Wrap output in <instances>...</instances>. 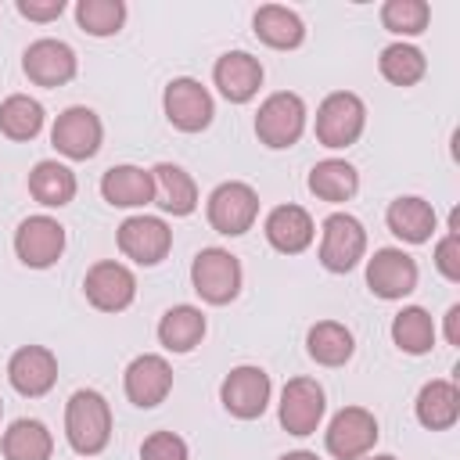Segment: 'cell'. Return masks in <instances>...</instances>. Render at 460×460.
I'll list each match as a JSON object with an SVG mask.
<instances>
[{"label":"cell","mask_w":460,"mask_h":460,"mask_svg":"<svg viewBox=\"0 0 460 460\" xmlns=\"http://www.w3.org/2000/svg\"><path fill=\"white\" fill-rule=\"evenodd\" d=\"M54 438L43 420L22 417L4 431V456L7 460H50Z\"/></svg>","instance_id":"25"},{"label":"cell","mask_w":460,"mask_h":460,"mask_svg":"<svg viewBox=\"0 0 460 460\" xmlns=\"http://www.w3.org/2000/svg\"><path fill=\"white\" fill-rule=\"evenodd\" d=\"M460 417V392L453 381H428L417 395V420L431 431L453 428Z\"/></svg>","instance_id":"23"},{"label":"cell","mask_w":460,"mask_h":460,"mask_svg":"<svg viewBox=\"0 0 460 460\" xmlns=\"http://www.w3.org/2000/svg\"><path fill=\"white\" fill-rule=\"evenodd\" d=\"M205 338V316L194 305H172L158 323V341L169 352H190Z\"/></svg>","instance_id":"27"},{"label":"cell","mask_w":460,"mask_h":460,"mask_svg":"<svg viewBox=\"0 0 460 460\" xmlns=\"http://www.w3.org/2000/svg\"><path fill=\"white\" fill-rule=\"evenodd\" d=\"M255 36L277 50H291L302 43L305 29H302V18L280 4H266L255 11Z\"/></svg>","instance_id":"26"},{"label":"cell","mask_w":460,"mask_h":460,"mask_svg":"<svg viewBox=\"0 0 460 460\" xmlns=\"http://www.w3.org/2000/svg\"><path fill=\"white\" fill-rule=\"evenodd\" d=\"M119 248L126 259H133L137 266H155L169 255L172 248V230L165 226V219L158 216H129L119 226Z\"/></svg>","instance_id":"9"},{"label":"cell","mask_w":460,"mask_h":460,"mask_svg":"<svg viewBox=\"0 0 460 460\" xmlns=\"http://www.w3.org/2000/svg\"><path fill=\"white\" fill-rule=\"evenodd\" d=\"M367 122V108L356 93H331L316 111V140L323 147H349L359 140Z\"/></svg>","instance_id":"4"},{"label":"cell","mask_w":460,"mask_h":460,"mask_svg":"<svg viewBox=\"0 0 460 460\" xmlns=\"http://www.w3.org/2000/svg\"><path fill=\"white\" fill-rule=\"evenodd\" d=\"M367 284L377 298H402L417 288V262L402 248H381L367 262Z\"/></svg>","instance_id":"14"},{"label":"cell","mask_w":460,"mask_h":460,"mask_svg":"<svg viewBox=\"0 0 460 460\" xmlns=\"http://www.w3.org/2000/svg\"><path fill=\"white\" fill-rule=\"evenodd\" d=\"M165 119L183 129V133H198L212 122V97L198 79H172L165 86Z\"/></svg>","instance_id":"13"},{"label":"cell","mask_w":460,"mask_h":460,"mask_svg":"<svg viewBox=\"0 0 460 460\" xmlns=\"http://www.w3.org/2000/svg\"><path fill=\"white\" fill-rule=\"evenodd\" d=\"M388 230L410 244H420L435 230V208L424 198H395L388 205Z\"/></svg>","instance_id":"24"},{"label":"cell","mask_w":460,"mask_h":460,"mask_svg":"<svg viewBox=\"0 0 460 460\" xmlns=\"http://www.w3.org/2000/svg\"><path fill=\"white\" fill-rule=\"evenodd\" d=\"M75 22L90 36H111L126 22V4L122 0H79L75 4Z\"/></svg>","instance_id":"34"},{"label":"cell","mask_w":460,"mask_h":460,"mask_svg":"<svg viewBox=\"0 0 460 460\" xmlns=\"http://www.w3.org/2000/svg\"><path fill=\"white\" fill-rule=\"evenodd\" d=\"M446 338H449V345H460V305H453L446 313Z\"/></svg>","instance_id":"39"},{"label":"cell","mask_w":460,"mask_h":460,"mask_svg":"<svg viewBox=\"0 0 460 460\" xmlns=\"http://www.w3.org/2000/svg\"><path fill=\"white\" fill-rule=\"evenodd\" d=\"M305 345H309V356L316 363H323V367H341L352 356V349H356L352 345V331L345 323H334V320L313 323Z\"/></svg>","instance_id":"30"},{"label":"cell","mask_w":460,"mask_h":460,"mask_svg":"<svg viewBox=\"0 0 460 460\" xmlns=\"http://www.w3.org/2000/svg\"><path fill=\"white\" fill-rule=\"evenodd\" d=\"M367 460H395V456H367Z\"/></svg>","instance_id":"41"},{"label":"cell","mask_w":460,"mask_h":460,"mask_svg":"<svg viewBox=\"0 0 460 460\" xmlns=\"http://www.w3.org/2000/svg\"><path fill=\"white\" fill-rule=\"evenodd\" d=\"M367 248V230L356 216L334 212L323 219V237H320V262L331 273H345L363 259Z\"/></svg>","instance_id":"6"},{"label":"cell","mask_w":460,"mask_h":460,"mask_svg":"<svg viewBox=\"0 0 460 460\" xmlns=\"http://www.w3.org/2000/svg\"><path fill=\"white\" fill-rule=\"evenodd\" d=\"M83 291H86L90 305H97L101 313H122L137 295V280L122 262L104 259V262L90 266V273L83 280Z\"/></svg>","instance_id":"11"},{"label":"cell","mask_w":460,"mask_h":460,"mask_svg":"<svg viewBox=\"0 0 460 460\" xmlns=\"http://www.w3.org/2000/svg\"><path fill=\"white\" fill-rule=\"evenodd\" d=\"M377 442V420L363 406H345L334 413L327 428V453L338 460H359Z\"/></svg>","instance_id":"7"},{"label":"cell","mask_w":460,"mask_h":460,"mask_svg":"<svg viewBox=\"0 0 460 460\" xmlns=\"http://www.w3.org/2000/svg\"><path fill=\"white\" fill-rule=\"evenodd\" d=\"M140 460H187V442L172 431H155L144 438Z\"/></svg>","instance_id":"36"},{"label":"cell","mask_w":460,"mask_h":460,"mask_svg":"<svg viewBox=\"0 0 460 460\" xmlns=\"http://www.w3.org/2000/svg\"><path fill=\"white\" fill-rule=\"evenodd\" d=\"M14 252H18V259L25 266L47 270L65 252V226L58 219H50V216H29L14 230Z\"/></svg>","instance_id":"8"},{"label":"cell","mask_w":460,"mask_h":460,"mask_svg":"<svg viewBox=\"0 0 460 460\" xmlns=\"http://www.w3.org/2000/svg\"><path fill=\"white\" fill-rule=\"evenodd\" d=\"M190 284L205 302L226 305L241 291V262H237V255H230L226 248H201L194 255V262H190Z\"/></svg>","instance_id":"2"},{"label":"cell","mask_w":460,"mask_h":460,"mask_svg":"<svg viewBox=\"0 0 460 460\" xmlns=\"http://www.w3.org/2000/svg\"><path fill=\"white\" fill-rule=\"evenodd\" d=\"M0 413H4V399H0Z\"/></svg>","instance_id":"42"},{"label":"cell","mask_w":460,"mask_h":460,"mask_svg":"<svg viewBox=\"0 0 460 460\" xmlns=\"http://www.w3.org/2000/svg\"><path fill=\"white\" fill-rule=\"evenodd\" d=\"M29 190L40 205L47 208H61L75 198V176L68 165L61 162H40L32 172H29Z\"/></svg>","instance_id":"28"},{"label":"cell","mask_w":460,"mask_h":460,"mask_svg":"<svg viewBox=\"0 0 460 460\" xmlns=\"http://www.w3.org/2000/svg\"><path fill=\"white\" fill-rule=\"evenodd\" d=\"M428 18H431V11H428L424 0H388V4L381 7L385 29H392V32H399V36H417V32H424V29H428Z\"/></svg>","instance_id":"35"},{"label":"cell","mask_w":460,"mask_h":460,"mask_svg":"<svg viewBox=\"0 0 460 460\" xmlns=\"http://www.w3.org/2000/svg\"><path fill=\"white\" fill-rule=\"evenodd\" d=\"M219 399L241 420L262 417V410L270 402V374L259 370V367H237V370L226 374V381L219 388Z\"/></svg>","instance_id":"12"},{"label":"cell","mask_w":460,"mask_h":460,"mask_svg":"<svg viewBox=\"0 0 460 460\" xmlns=\"http://www.w3.org/2000/svg\"><path fill=\"white\" fill-rule=\"evenodd\" d=\"M65 435L75 453L93 456L111 438V410L108 399L93 388H79L65 406Z\"/></svg>","instance_id":"1"},{"label":"cell","mask_w":460,"mask_h":460,"mask_svg":"<svg viewBox=\"0 0 460 460\" xmlns=\"http://www.w3.org/2000/svg\"><path fill=\"white\" fill-rule=\"evenodd\" d=\"M280 460H320L316 453H309V449H295V453H284Z\"/></svg>","instance_id":"40"},{"label":"cell","mask_w":460,"mask_h":460,"mask_svg":"<svg viewBox=\"0 0 460 460\" xmlns=\"http://www.w3.org/2000/svg\"><path fill=\"white\" fill-rule=\"evenodd\" d=\"M424 68H428L424 54L410 43H392L381 50V75L395 86H413L424 75Z\"/></svg>","instance_id":"33"},{"label":"cell","mask_w":460,"mask_h":460,"mask_svg":"<svg viewBox=\"0 0 460 460\" xmlns=\"http://www.w3.org/2000/svg\"><path fill=\"white\" fill-rule=\"evenodd\" d=\"M392 341H395L402 352H410V356L428 352V349L435 345V323H431V316H428L420 305L402 309V313L392 320Z\"/></svg>","instance_id":"32"},{"label":"cell","mask_w":460,"mask_h":460,"mask_svg":"<svg viewBox=\"0 0 460 460\" xmlns=\"http://www.w3.org/2000/svg\"><path fill=\"white\" fill-rule=\"evenodd\" d=\"M7 377H11L14 392H22V395H29V399H32V395H47V392L54 388V381H58V359H54V352L43 349V345H25V349H18V352L11 356Z\"/></svg>","instance_id":"16"},{"label":"cell","mask_w":460,"mask_h":460,"mask_svg":"<svg viewBox=\"0 0 460 460\" xmlns=\"http://www.w3.org/2000/svg\"><path fill=\"white\" fill-rule=\"evenodd\" d=\"M313 234H316L313 230V219H309V212L302 205H280V208H273L266 216V237L284 255L305 252L313 244Z\"/></svg>","instance_id":"20"},{"label":"cell","mask_w":460,"mask_h":460,"mask_svg":"<svg viewBox=\"0 0 460 460\" xmlns=\"http://www.w3.org/2000/svg\"><path fill=\"white\" fill-rule=\"evenodd\" d=\"M356 187H359V176L345 158H323L309 172V190L323 201H349Z\"/></svg>","instance_id":"29"},{"label":"cell","mask_w":460,"mask_h":460,"mask_svg":"<svg viewBox=\"0 0 460 460\" xmlns=\"http://www.w3.org/2000/svg\"><path fill=\"white\" fill-rule=\"evenodd\" d=\"M305 129V104L298 93H270L262 104H259V115H255V137L280 151V147H291Z\"/></svg>","instance_id":"3"},{"label":"cell","mask_w":460,"mask_h":460,"mask_svg":"<svg viewBox=\"0 0 460 460\" xmlns=\"http://www.w3.org/2000/svg\"><path fill=\"white\" fill-rule=\"evenodd\" d=\"M255 216H259V194L241 180L219 183L208 198V223H212V230H219L226 237L252 230Z\"/></svg>","instance_id":"5"},{"label":"cell","mask_w":460,"mask_h":460,"mask_svg":"<svg viewBox=\"0 0 460 460\" xmlns=\"http://www.w3.org/2000/svg\"><path fill=\"white\" fill-rule=\"evenodd\" d=\"M101 194L115 208H140V205L155 201V180H151V172H144L137 165H115L104 172Z\"/></svg>","instance_id":"21"},{"label":"cell","mask_w":460,"mask_h":460,"mask_svg":"<svg viewBox=\"0 0 460 460\" xmlns=\"http://www.w3.org/2000/svg\"><path fill=\"white\" fill-rule=\"evenodd\" d=\"M25 75L40 86H61L75 75V50L61 40H36L22 61Z\"/></svg>","instance_id":"18"},{"label":"cell","mask_w":460,"mask_h":460,"mask_svg":"<svg viewBox=\"0 0 460 460\" xmlns=\"http://www.w3.org/2000/svg\"><path fill=\"white\" fill-rule=\"evenodd\" d=\"M216 86H219V93H223L226 101H234V104L252 101V97L259 93V86H262V65H259V58H252V54H244V50L223 54V58L216 61Z\"/></svg>","instance_id":"19"},{"label":"cell","mask_w":460,"mask_h":460,"mask_svg":"<svg viewBox=\"0 0 460 460\" xmlns=\"http://www.w3.org/2000/svg\"><path fill=\"white\" fill-rule=\"evenodd\" d=\"M50 140L65 158H93L101 147V119L90 108H68L58 115Z\"/></svg>","instance_id":"15"},{"label":"cell","mask_w":460,"mask_h":460,"mask_svg":"<svg viewBox=\"0 0 460 460\" xmlns=\"http://www.w3.org/2000/svg\"><path fill=\"white\" fill-rule=\"evenodd\" d=\"M151 180H155V201H158L162 212H172V216L194 212V205H198V187H194V180H190L180 165L158 162V165L151 169Z\"/></svg>","instance_id":"22"},{"label":"cell","mask_w":460,"mask_h":460,"mask_svg":"<svg viewBox=\"0 0 460 460\" xmlns=\"http://www.w3.org/2000/svg\"><path fill=\"white\" fill-rule=\"evenodd\" d=\"M435 266H438V273H442L446 280H460V237H456V230H449V234L438 241V248H435Z\"/></svg>","instance_id":"37"},{"label":"cell","mask_w":460,"mask_h":460,"mask_svg":"<svg viewBox=\"0 0 460 460\" xmlns=\"http://www.w3.org/2000/svg\"><path fill=\"white\" fill-rule=\"evenodd\" d=\"M43 129V104L25 97V93H11L0 104V133L11 140H32Z\"/></svg>","instance_id":"31"},{"label":"cell","mask_w":460,"mask_h":460,"mask_svg":"<svg viewBox=\"0 0 460 460\" xmlns=\"http://www.w3.org/2000/svg\"><path fill=\"white\" fill-rule=\"evenodd\" d=\"M169 388H172V370L162 356L144 352L126 367V395L133 406L151 410L169 395Z\"/></svg>","instance_id":"17"},{"label":"cell","mask_w":460,"mask_h":460,"mask_svg":"<svg viewBox=\"0 0 460 460\" xmlns=\"http://www.w3.org/2000/svg\"><path fill=\"white\" fill-rule=\"evenodd\" d=\"M18 11L29 22H50L65 11V0H18Z\"/></svg>","instance_id":"38"},{"label":"cell","mask_w":460,"mask_h":460,"mask_svg":"<svg viewBox=\"0 0 460 460\" xmlns=\"http://www.w3.org/2000/svg\"><path fill=\"white\" fill-rule=\"evenodd\" d=\"M323 420V388L313 377H291L280 392V424L291 435H313Z\"/></svg>","instance_id":"10"}]
</instances>
